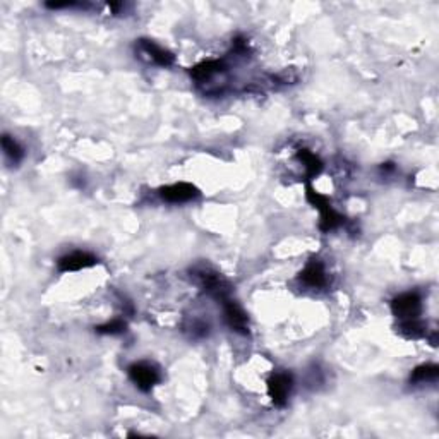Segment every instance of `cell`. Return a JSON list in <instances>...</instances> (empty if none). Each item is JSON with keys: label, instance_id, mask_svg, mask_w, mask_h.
<instances>
[{"label": "cell", "instance_id": "cell-1", "mask_svg": "<svg viewBox=\"0 0 439 439\" xmlns=\"http://www.w3.org/2000/svg\"><path fill=\"white\" fill-rule=\"evenodd\" d=\"M196 278H198V283L201 285V289L206 294H210L211 297H215L217 301L223 302L225 298H229L230 295V285L218 271H215L213 268L210 266H199L194 268Z\"/></svg>", "mask_w": 439, "mask_h": 439}, {"label": "cell", "instance_id": "cell-2", "mask_svg": "<svg viewBox=\"0 0 439 439\" xmlns=\"http://www.w3.org/2000/svg\"><path fill=\"white\" fill-rule=\"evenodd\" d=\"M305 194H308V201L311 203L314 208H317V210L321 211L319 229L323 230V232H331V230L338 229V226L342 225L343 217L333 210L331 203H329V199L326 198V196L314 191L311 184H308V192H305Z\"/></svg>", "mask_w": 439, "mask_h": 439}, {"label": "cell", "instance_id": "cell-3", "mask_svg": "<svg viewBox=\"0 0 439 439\" xmlns=\"http://www.w3.org/2000/svg\"><path fill=\"white\" fill-rule=\"evenodd\" d=\"M129 377L136 384V388L146 393L151 391L153 386H157L161 380L160 370L153 364H147V362H136V364L129 367Z\"/></svg>", "mask_w": 439, "mask_h": 439}, {"label": "cell", "instance_id": "cell-4", "mask_svg": "<svg viewBox=\"0 0 439 439\" xmlns=\"http://www.w3.org/2000/svg\"><path fill=\"white\" fill-rule=\"evenodd\" d=\"M391 311L400 321L415 319L422 312V298L415 292H407L398 295L391 301Z\"/></svg>", "mask_w": 439, "mask_h": 439}, {"label": "cell", "instance_id": "cell-5", "mask_svg": "<svg viewBox=\"0 0 439 439\" xmlns=\"http://www.w3.org/2000/svg\"><path fill=\"white\" fill-rule=\"evenodd\" d=\"M294 388V377L289 373H275L268 380V393L276 407H285Z\"/></svg>", "mask_w": 439, "mask_h": 439}, {"label": "cell", "instance_id": "cell-6", "mask_svg": "<svg viewBox=\"0 0 439 439\" xmlns=\"http://www.w3.org/2000/svg\"><path fill=\"white\" fill-rule=\"evenodd\" d=\"M222 305H223V314H225V321L230 326V329L238 333V335L247 336L249 335V317L244 309H242L237 302H233L230 297L225 298V301L222 302Z\"/></svg>", "mask_w": 439, "mask_h": 439}, {"label": "cell", "instance_id": "cell-7", "mask_svg": "<svg viewBox=\"0 0 439 439\" xmlns=\"http://www.w3.org/2000/svg\"><path fill=\"white\" fill-rule=\"evenodd\" d=\"M160 196L161 199L166 203H187L192 201V199L199 198L201 192L196 185L187 184V182H179V184H172V185H166V187L160 189Z\"/></svg>", "mask_w": 439, "mask_h": 439}, {"label": "cell", "instance_id": "cell-8", "mask_svg": "<svg viewBox=\"0 0 439 439\" xmlns=\"http://www.w3.org/2000/svg\"><path fill=\"white\" fill-rule=\"evenodd\" d=\"M139 47V54H143L146 57L147 62H153L160 67H170L173 62H175V55L172 52L165 50L164 47L157 45L154 41L151 40H139L138 43Z\"/></svg>", "mask_w": 439, "mask_h": 439}, {"label": "cell", "instance_id": "cell-9", "mask_svg": "<svg viewBox=\"0 0 439 439\" xmlns=\"http://www.w3.org/2000/svg\"><path fill=\"white\" fill-rule=\"evenodd\" d=\"M298 280H301L304 285L311 287V289H323V287H326L328 278H326V271H324L323 263L314 257V259H311L308 264H305L304 270L301 271Z\"/></svg>", "mask_w": 439, "mask_h": 439}, {"label": "cell", "instance_id": "cell-10", "mask_svg": "<svg viewBox=\"0 0 439 439\" xmlns=\"http://www.w3.org/2000/svg\"><path fill=\"white\" fill-rule=\"evenodd\" d=\"M98 263V259L89 252H82V251H75L71 252V254L60 257L59 259V270L62 273H67V271H79L85 270V268H92Z\"/></svg>", "mask_w": 439, "mask_h": 439}, {"label": "cell", "instance_id": "cell-11", "mask_svg": "<svg viewBox=\"0 0 439 439\" xmlns=\"http://www.w3.org/2000/svg\"><path fill=\"white\" fill-rule=\"evenodd\" d=\"M226 73V66L223 60H206V62L198 64V66L191 67L189 74L196 79L198 82H208L215 79L217 75H222Z\"/></svg>", "mask_w": 439, "mask_h": 439}, {"label": "cell", "instance_id": "cell-12", "mask_svg": "<svg viewBox=\"0 0 439 439\" xmlns=\"http://www.w3.org/2000/svg\"><path fill=\"white\" fill-rule=\"evenodd\" d=\"M297 160L304 164L305 170H308V179L309 180L314 179V177H317L321 172H323V161H321L319 157H317V154H314L312 151L298 150L297 151Z\"/></svg>", "mask_w": 439, "mask_h": 439}, {"label": "cell", "instance_id": "cell-13", "mask_svg": "<svg viewBox=\"0 0 439 439\" xmlns=\"http://www.w3.org/2000/svg\"><path fill=\"white\" fill-rule=\"evenodd\" d=\"M439 376V367L436 364H422L415 367L410 374V383L412 384H421V383H434Z\"/></svg>", "mask_w": 439, "mask_h": 439}, {"label": "cell", "instance_id": "cell-14", "mask_svg": "<svg viewBox=\"0 0 439 439\" xmlns=\"http://www.w3.org/2000/svg\"><path fill=\"white\" fill-rule=\"evenodd\" d=\"M2 150L13 164H19L24 158V151H22L21 145H19L16 139L10 138L9 134L2 136Z\"/></svg>", "mask_w": 439, "mask_h": 439}, {"label": "cell", "instance_id": "cell-15", "mask_svg": "<svg viewBox=\"0 0 439 439\" xmlns=\"http://www.w3.org/2000/svg\"><path fill=\"white\" fill-rule=\"evenodd\" d=\"M400 333H402L405 338H422V336H426L427 331L426 324L422 321H419V317H415V319L402 321Z\"/></svg>", "mask_w": 439, "mask_h": 439}, {"label": "cell", "instance_id": "cell-16", "mask_svg": "<svg viewBox=\"0 0 439 439\" xmlns=\"http://www.w3.org/2000/svg\"><path fill=\"white\" fill-rule=\"evenodd\" d=\"M126 329L127 324L122 319H112L110 323L98 326L96 331L101 335H122V333H126Z\"/></svg>", "mask_w": 439, "mask_h": 439}, {"label": "cell", "instance_id": "cell-17", "mask_svg": "<svg viewBox=\"0 0 439 439\" xmlns=\"http://www.w3.org/2000/svg\"><path fill=\"white\" fill-rule=\"evenodd\" d=\"M85 7V3L78 2H47L48 9H71V7Z\"/></svg>", "mask_w": 439, "mask_h": 439}]
</instances>
